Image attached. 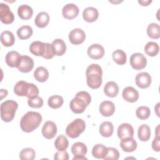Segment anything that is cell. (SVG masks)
Segmentation results:
<instances>
[{"label":"cell","instance_id":"obj_1","mask_svg":"<svg viewBox=\"0 0 160 160\" xmlns=\"http://www.w3.org/2000/svg\"><path fill=\"white\" fill-rule=\"evenodd\" d=\"M42 121L40 113L34 111H28L21 118L20 127L26 132H30L39 127Z\"/></svg>","mask_w":160,"mask_h":160},{"label":"cell","instance_id":"obj_2","mask_svg":"<svg viewBox=\"0 0 160 160\" xmlns=\"http://www.w3.org/2000/svg\"><path fill=\"white\" fill-rule=\"evenodd\" d=\"M86 82L88 86L92 89L99 88L102 82V71L101 67L97 64L89 65L86 71Z\"/></svg>","mask_w":160,"mask_h":160},{"label":"cell","instance_id":"obj_3","mask_svg":"<svg viewBox=\"0 0 160 160\" xmlns=\"http://www.w3.org/2000/svg\"><path fill=\"white\" fill-rule=\"evenodd\" d=\"M91 101V95L86 91H79L71 101L69 106L71 110L75 114L83 112Z\"/></svg>","mask_w":160,"mask_h":160},{"label":"cell","instance_id":"obj_4","mask_svg":"<svg viewBox=\"0 0 160 160\" xmlns=\"http://www.w3.org/2000/svg\"><path fill=\"white\" fill-rule=\"evenodd\" d=\"M14 92L18 96H26L28 98H32L38 96L39 89L32 83H29L24 81H19L14 86Z\"/></svg>","mask_w":160,"mask_h":160},{"label":"cell","instance_id":"obj_5","mask_svg":"<svg viewBox=\"0 0 160 160\" xmlns=\"http://www.w3.org/2000/svg\"><path fill=\"white\" fill-rule=\"evenodd\" d=\"M18 103L13 100H7L1 104V118L6 122H11L14 118L18 109Z\"/></svg>","mask_w":160,"mask_h":160},{"label":"cell","instance_id":"obj_6","mask_svg":"<svg viewBox=\"0 0 160 160\" xmlns=\"http://www.w3.org/2000/svg\"><path fill=\"white\" fill-rule=\"evenodd\" d=\"M85 128V122L82 119H76L68 125L66 129V133L71 138H76L84 132Z\"/></svg>","mask_w":160,"mask_h":160},{"label":"cell","instance_id":"obj_7","mask_svg":"<svg viewBox=\"0 0 160 160\" xmlns=\"http://www.w3.org/2000/svg\"><path fill=\"white\" fill-rule=\"evenodd\" d=\"M130 64L131 67L136 70H141L144 69L147 64L146 58L139 52L134 53L130 58Z\"/></svg>","mask_w":160,"mask_h":160},{"label":"cell","instance_id":"obj_8","mask_svg":"<svg viewBox=\"0 0 160 160\" xmlns=\"http://www.w3.org/2000/svg\"><path fill=\"white\" fill-rule=\"evenodd\" d=\"M87 147L83 142H77L74 143L71 147V152L74 156L72 159H87V158L84 156V155L87 153Z\"/></svg>","mask_w":160,"mask_h":160},{"label":"cell","instance_id":"obj_9","mask_svg":"<svg viewBox=\"0 0 160 160\" xmlns=\"http://www.w3.org/2000/svg\"><path fill=\"white\" fill-rule=\"evenodd\" d=\"M0 18L1 21L4 24H11L14 21V14L10 10L8 4L1 2L0 4Z\"/></svg>","mask_w":160,"mask_h":160},{"label":"cell","instance_id":"obj_10","mask_svg":"<svg viewBox=\"0 0 160 160\" xmlns=\"http://www.w3.org/2000/svg\"><path fill=\"white\" fill-rule=\"evenodd\" d=\"M85 38V32L80 28H75L72 29L69 34V40L72 44H80L84 41Z\"/></svg>","mask_w":160,"mask_h":160},{"label":"cell","instance_id":"obj_11","mask_svg":"<svg viewBox=\"0 0 160 160\" xmlns=\"http://www.w3.org/2000/svg\"><path fill=\"white\" fill-rule=\"evenodd\" d=\"M34 67L33 59L28 56H21L17 68L22 72H29Z\"/></svg>","mask_w":160,"mask_h":160},{"label":"cell","instance_id":"obj_12","mask_svg":"<svg viewBox=\"0 0 160 160\" xmlns=\"http://www.w3.org/2000/svg\"><path fill=\"white\" fill-rule=\"evenodd\" d=\"M41 132L45 138L48 139H52L57 134L56 124L51 121H46L42 128Z\"/></svg>","mask_w":160,"mask_h":160},{"label":"cell","instance_id":"obj_13","mask_svg":"<svg viewBox=\"0 0 160 160\" xmlns=\"http://www.w3.org/2000/svg\"><path fill=\"white\" fill-rule=\"evenodd\" d=\"M79 8L72 3L66 4L62 9L63 17L68 19H72L77 17L79 14Z\"/></svg>","mask_w":160,"mask_h":160},{"label":"cell","instance_id":"obj_14","mask_svg":"<svg viewBox=\"0 0 160 160\" xmlns=\"http://www.w3.org/2000/svg\"><path fill=\"white\" fill-rule=\"evenodd\" d=\"M118 136L122 139L127 138H132L134 136V129L129 123H122L119 126L117 131Z\"/></svg>","mask_w":160,"mask_h":160},{"label":"cell","instance_id":"obj_15","mask_svg":"<svg viewBox=\"0 0 160 160\" xmlns=\"http://www.w3.org/2000/svg\"><path fill=\"white\" fill-rule=\"evenodd\" d=\"M88 54L93 59H99L104 54V49L99 44H93L88 49Z\"/></svg>","mask_w":160,"mask_h":160},{"label":"cell","instance_id":"obj_16","mask_svg":"<svg viewBox=\"0 0 160 160\" xmlns=\"http://www.w3.org/2000/svg\"><path fill=\"white\" fill-rule=\"evenodd\" d=\"M136 85L142 89L148 88L151 83V77L149 73L146 72H142L138 73L136 76Z\"/></svg>","mask_w":160,"mask_h":160},{"label":"cell","instance_id":"obj_17","mask_svg":"<svg viewBox=\"0 0 160 160\" xmlns=\"http://www.w3.org/2000/svg\"><path fill=\"white\" fill-rule=\"evenodd\" d=\"M46 49V42L36 41L32 42L29 46L30 52L36 56H44Z\"/></svg>","mask_w":160,"mask_h":160},{"label":"cell","instance_id":"obj_18","mask_svg":"<svg viewBox=\"0 0 160 160\" xmlns=\"http://www.w3.org/2000/svg\"><path fill=\"white\" fill-rule=\"evenodd\" d=\"M123 99L129 102H136L139 98V92L131 86L125 88L122 91Z\"/></svg>","mask_w":160,"mask_h":160},{"label":"cell","instance_id":"obj_19","mask_svg":"<svg viewBox=\"0 0 160 160\" xmlns=\"http://www.w3.org/2000/svg\"><path fill=\"white\" fill-rule=\"evenodd\" d=\"M114 111L115 106L112 101H104L99 105V112L103 116H111L114 114Z\"/></svg>","mask_w":160,"mask_h":160},{"label":"cell","instance_id":"obj_20","mask_svg":"<svg viewBox=\"0 0 160 160\" xmlns=\"http://www.w3.org/2000/svg\"><path fill=\"white\" fill-rule=\"evenodd\" d=\"M99 12L96 8L94 7H88L84 9L82 12L83 19L88 22H92L97 20Z\"/></svg>","mask_w":160,"mask_h":160},{"label":"cell","instance_id":"obj_21","mask_svg":"<svg viewBox=\"0 0 160 160\" xmlns=\"http://www.w3.org/2000/svg\"><path fill=\"white\" fill-rule=\"evenodd\" d=\"M21 55L18 52L11 51L7 53L6 55L5 60L8 66L11 68H17L19 64Z\"/></svg>","mask_w":160,"mask_h":160},{"label":"cell","instance_id":"obj_22","mask_svg":"<svg viewBox=\"0 0 160 160\" xmlns=\"http://www.w3.org/2000/svg\"><path fill=\"white\" fill-rule=\"evenodd\" d=\"M120 146L122 149L127 152H132L137 148V142L132 138H127L121 139Z\"/></svg>","mask_w":160,"mask_h":160},{"label":"cell","instance_id":"obj_23","mask_svg":"<svg viewBox=\"0 0 160 160\" xmlns=\"http://www.w3.org/2000/svg\"><path fill=\"white\" fill-rule=\"evenodd\" d=\"M104 92L108 97H116L119 92V86L115 82L109 81L104 86Z\"/></svg>","mask_w":160,"mask_h":160},{"label":"cell","instance_id":"obj_24","mask_svg":"<svg viewBox=\"0 0 160 160\" xmlns=\"http://www.w3.org/2000/svg\"><path fill=\"white\" fill-rule=\"evenodd\" d=\"M18 14L19 17L24 20L30 19L33 14V10L31 7L27 4H22L18 9Z\"/></svg>","mask_w":160,"mask_h":160},{"label":"cell","instance_id":"obj_25","mask_svg":"<svg viewBox=\"0 0 160 160\" xmlns=\"http://www.w3.org/2000/svg\"><path fill=\"white\" fill-rule=\"evenodd\" d=\"M49 22V16L46 12H40L36 16L34 22L37 27L43 28L46 27Z\"/></svg>","mask_w":160,"mask_h":160},{"label":"cell","instance_id":"obj_26","mask_svg":"<svg viewBox=\"0 0 160 160\" xmlns=\"http://www.w3.org/2000/svg\"><path fill=\"white\" fill-rule=\"evenodd\" d=\"M113 131L114 126L109 121H104L99 126V133L103 137L108 138L111 136Z\"/></svg>","mask_w":160,"mask_h":160},{"label":"cell","instance_id":"obj_27","mask_svg":"<svg viewBox=\"0 0 160 160\" xmlns=\"http://www.w3.org/2000/svg\"><path fill=\"white\" fill-rule=\"evenodd\" d=\"M1 42L6 47L12 46L15 42V38L12 32L9 31H2L1 34Z\"/></svg>","mask_w":160,"mask_h":160},{"label":"cell","instance_id":"obj_28","mask_svg":"<svg viewBox=\"0 0 160 160\" xmlns=\"http://www.w3.org/2000/svg\"><path fill=\"white\" fill-rule=\"evenodd\" d=\"M52 45L56 56H62L65 53L66 51V45L62 39H55L52 41Z\"/></svg>","mask_w":160,"mask_h":160},{"label":"cell","instance_id":"obj_29","mask_svg":"<svg viewBox=\"0 0 160 160\" xmlns=\"http://www.w3.org/2000/svg\"><path fill=\"white\" fill-rule=\"evenodd\" d=\"M35 79L39 82H43L47 81L49 77V72L47 69L43 66H39L36 69L34 72Z\"/></svg>","mask_w":160,"mask_h":160},{"label":"cell","instance_id":"obj_30","mask_svg":"<svg viewBox=\"0 0 160 160\" xmlns=\"http://www.w3.org/2000/svg\"><path fill=\"white\" fill-rule=\"evenodd\" d=\"M108 152V148L101 144H98L93 146L92 149V156L98 159H104Z\"/></svg>","mask_w":160,"mask_h":160},{"label":"cell","instance_id":"obj_31","mask_svg":"<svg viewBox=\"0 0 160 160\" xmlns=\"http://www.w3.org/2000/svg\"><path fill=\"white\" fill-rule=\"evenodd\" d=\"M138 138L141 141H147L151 137V129L148 125L142 124L141 125L138 131Z\"/></svg>","mask_w":160,"mask_h":160},{"label":"cell","instance_id":"obj_32","mask_svg":"<svg viewBox=\"0 0 160 160\" xmlns=\"http://www.w3.org/2000/svg\"><path fill=\"white\" fill-rule=\"evenodd\" d=\"M32 28L30 26L24 25L17 30V35L20 39H27L32 34Z\"/></svg>","mask_w":160,"mask_h":160},{"label":"cell","instance_id":"obj_33","mask_svg":"<svg viewBox=\"0 0 160 160\" xmlns=\"http://www.w3.org/2000/svg\"><path fill=\"white\" fill-rule=\"evenodd\" d=\"M69 145V142L67 138L63 135H59L57 137L54 141V146L57 150L62 151H66Z\"/></svg>","mask_w":160,"mask_h":160},{"label":"cell","instance_id":"obj_34","mask_svg":"<svg viewBox=\"0 0 160 160\" xmlns=\"http://www.w3.org/2000/svg\"><path fill=\"white\" fill-rule=\"evenodd\" d=\"M147 34L152 39H159L160 37L159 25L155 22L149 24L147 28Z\"/></svg>","mask_w":160,"mask_h":160},{"label":"cell","instance_id":"obj_35","mask_svg":"<svg viewBox=\"0 0 160 160\" xmlns=\"http://www.w3.org/2000/svg\"><path fill=\"white\" fill-rule=\"evenodd\" d=\"M112 59L116 64L123 65L126 62L127 57L124 51L122 49H117L112 52Z\"/></svg>","mask_w":160,"mask_h":160},{"label":"cell","instance_id":"obj_36","mask_svg":"<svg viewBox=\"0 0 160 160\" xmlns=\"http://www.w3.org/2000/svg\"><path fill=\"white\" fill-rule=\"evenodd\" d=\"M159 50V47L158 43L152 41L148 42L144 47V51L146 54L149 56H156Z\"/></svg>","mask_w":160,"mask_h":160},{"label":"cell","instance_id":"obj_37","mask_svg":"<svg viewBox=\"0 0 160 160\" xmlns=\"http://www.w3.org/2000/svg\"><path fill=\"white\" fill-rule=\"evenodd\" d=\"M63 99L61 96L54 95L49 98L48 100V105L52 109H58L60 108L63 104Z\"/></svg>","mask_w":160,"mask_h":160},{"label":"cell","instance_id":"obj_38","mask_svg":"<svg viewBox=\"0 0 160 160\" xmlns=\"http://www.w3.org/2000/svg\"><path fill=\"white\" fill-rule=\"evenodd\" d=\"M35 151L30 148H24L19 153V158L21 160H33L35 158Z\"/></svg>","mask_w":160,"mask_h":160},{"label":"cell","instance_id":"obj_39","mask_svg":"<svg viewBox=\"0 0 160 160\" xmlns=\"http://www.w3.org/2000/svg\"><path fill=\"white\" fill-rule=\"evenodd\" d=\"M150 109L147 106H139L136 111V116L142 120L148 119L150 116Z\"/></svg>","mask_w":160,"mask_h":160},{"label":"cell","instance_id":"obj_40","mask_svg":"<svg viewBox=\"0 0 160 160\" xmlns=\"http://www.w3.org/2000/svg\"><path fill=\"white\" fill-rule=\"evenodd\" d=\"M119 158V152L117 149L108 147V152L104 158V160H118Z\"/></svg>","mask_w":160,"mask_h":160},{"label":"cell","instance_id":"obj_41","mask_svg":"<svg viewBox=\"0 0 160 160\" xmlns=\"http://www.w3.org/2000/svg\"><path fill=\"white\" fill-rule=\"evenodd\" d=\"M44 103L43 99L39 96H36L32 98H29L28 100V105L33 108H40Z\"/></svg>","mask_w":160,"mask_h":160},{"label":"cell","instance_id":"obj_42","mask_svg":"<svg viewBox=\"0 0 160 160\" xmlns=\"http://www.w3.org/2000/svg\"><path fill=\"white\" fill-rule=\"evenodd\" d=\"M54 159L55 160H68L69 154L67 151H58L56 152L54 156Z\"/></svg>","mask_w":160,"mask_h":160},{"label":"cell","instance_id":"obj_43","mask_svg":"<svg viewBox=\"0 0 160 160\" xmlns=\"http://www.w3.org/2000/svg\"><path fill=\"white\" fill-rule=\"evenodd\" d=\"M152 148L155 151L159 152L160 151V138L159 135H156L152 142Z\"/></svg>","mask_w":160,"mask_h":160},{"label":"cell","instance_id":"obj_44","mask_svg":"<svg viewBox=\"0 0 160 160\" xmlns=\"http://www.w3.org/2000/svg\"><path fill=\"white\" fill-rule=\"evenodd\" d=\"M152 1H138V2L142 6H148Z\"/></svg>","mask_w":160,"mask_h":160},{"label":"cell","instance_id":"obj_45","mask_svg":"<svg viewBox=\"0 0 160 160\" xmlns=\"http://www.w3.org/2000/svg\"><path fill=\"white\" fill-rule=\"evenodd\" d=\"M8 94V91L6 90V89H1V99H2L4 97H6Z\"/></svg>","mask_w":160,"mask_h":160}]
</instances>
